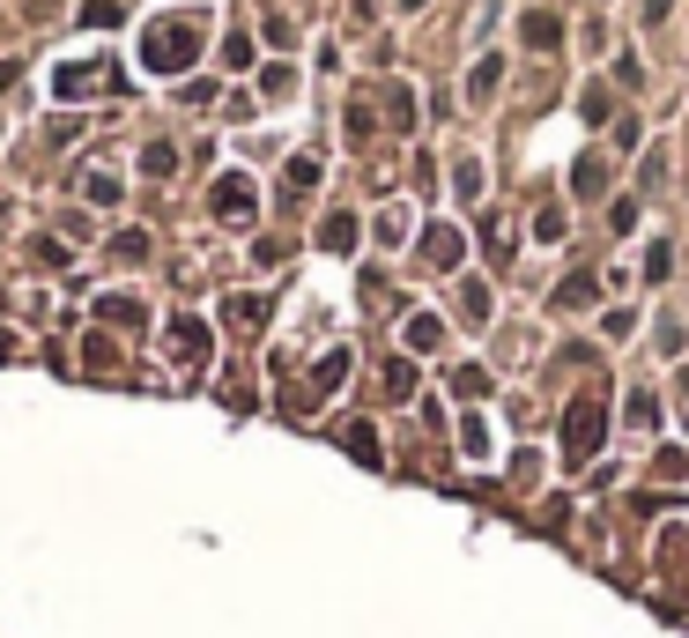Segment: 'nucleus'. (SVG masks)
I'll use <instances>...</instances> for the list:
<instances>
[{
    "mask_svg": "<svg viewBox=\"0 0 689 638\" xmlns=\"http://www.w3.org/2000/svg\"><path fill=\"white\" fill-rule=\"evenodd\" d=\"M601 186H609V164H601V157H578V164H571V193H578V201H593Z\"/></svg>",
    "mask_w": 689,
    "mask_h": 638,
    "instance_id": "nucleus-8",
    "label": "nucleus"
},
{
    "mask_svg": "<svg viewBox=\"0 0 689 638\" xmlns=\"http://www.w3.org/2000/svg\"><path fill=\"white\" fill-rule=\"evenodd\" d=\"M349 453H356L364 468H378V430H371V424H349Z\"/></svg>",
    "mask_w": 689,
    "mask_h": 638,
    "instance_id": "nucleus-14",
    "label": "nucleus"
},
{
    "mask_svg": "<svg viewBox=\"0 0 689 638\" xmlns=\"http://www.w3.org/2000/svg\"><path fill=\"white\" fill-rule=\"evenodd\" d=\"M408 238V209H386L378 215V246H401Z\"/></svg>",
    "mask_w": 689,
    "mask_h": 638,
    "instance_id": "nucleus-19",
    "label": "nucleus"
},
{
    "mask_svg": "<svg viewBox=\"0 0 689 638\" xmlns=\"http://www.w3.org/2000/svg\"><path fill=\"white\" fill-rule=\"evenodd\" d=\"M289 186H297V193H304V186H320V164H312V157H297V164H289Z\"/></svg>",
    "mask_w": 689,
    "mask_h": 638,
    "instance_id": "nucleus-27",
    "label": "nucleus"
},
{
    "mask_svg": "<svg viewBox=\"0 0 689 638\" xmlns=\"http://www.w3.org/2000/svg\"><path fill=\"white\" fill-rule=\"evenodd\" d=\"M171 356H178V364H201L208 356V327L201 320H171Z\"/></svg>",
    "mask_w": 689,
    "mask_h": 638,
    "instance_id": "nucleus-5",
    "label": "nucleus"
},
{
    "mask_svg": "<svg viewBox=\"0 0 689 638\" xmlns=\"http://www.w3.org/2000/svg\"><path fill=\"white\" fill-rule=\"evenodd\" d=\"M556 38H564V30H556V15H527V45H534V52H549Z\"/></svg>",
    "mask_w": 689,
    "mask_h": 638,
    "instance_id": "nucleus-15",
    "label": "nucleus"
},
{
    "mask_svg": "<svg viewBox=\"0 0 689 638\" xmlns=\"http://www.w3.org/2000/svg\"><path fill=\"white\" fill-rule=\"evenodd\" d=\"M483 386H489V372H475V364H460V372H452V393H467V401H475Z\"/></svg>",
    "mask_w": 689,
    "mask_h": 638,
    "instance_id": "nucleus-23",
    "label": "nucleus"
},
{
    "mask_svg": "<svg viewBox=\"0 0 689 638\" xmlns=\"http://www.w3.org/2000/svg\"><path fill=\"white\" fill-rule=\"evenodd\" d=\"M260 89H267V97H289V89H297V75H289V67H267V75H260Z\"/></svg>",
    "mask_w": 689,
    "mask_h": 638,
    "instance_id": "nucleus-26",
    "label": "nucleus"
},
{
    "mask_svg": "<svg viewBox=\"0 0 689 638\" xmlns=\"http://www.w3.org/2000/svg\"><path fill=\"white\" fill-rule=\"evenodd\" d=\"M341 379H349V349H326L320 364H312V386H320V393H334Z\"/></svg>",
    "mask_w": 689,
    "mask_h": 638,
    "instance_id": "nucleus-9",
    "label": "nucleus"
},
{
    "mask_svg": "<svg viewBox=\"0 0 689 638\" xmlns=\"http://www.w3.org/2000/svg\"><path fill=\"white\" fill-rule=\"evenodd\" d=\"M8 83H15V60H0V89H8Z\"/></svg>",
    "mask_w": 689,
    "mask_h": 638,
    "instance_id": "nucleus-29",
    "label": "nucleus"
},
{
    "mask_svg": "<svg viewBox=\"0 0 689 638\" xmlns=\"http://www.w3.org/2000/svg\"><path fill=\"white\" fill-rule=\"evenodd\" d=\"M141 171H149V178H171V171H178V149H171V141H149V149H141Z\"/></svg>",
    "mask_w": 689,
    "mask_h": 638,
    "instance_id": "nucleus-13",
    "label": "nucleus"
},
{
    "mask_svg": "<svg viewBox=\"0 0 689 638\" xmlns=\"http://www.w3.org/2000/svg\"><path fill=\"white\" fill-rule=\"evenodd\" d=\"M126 8L120 0H89V8H82V23H89V30H112V23H120Z\"/></svg>",
    "mask_w": 689,
    "mask_h": 638,
    "instance_id": "nucleus-17",
    "label": "nucleus"
},
{
    "mask_svg": "<svg viewBox=\"0 0 689 638\" xmlns=\"http://www.w3.org/2000/svg\"><path fill=\"white\" fill-rule=\"evenodd\" d=\"M460 312H467V327H483L489 320V283H460Z\"/></svg>",
    "mask_w": 689,
    "mask_h": 638,
    "instance_id": "nucleus-12",
    "label": "nucleus"
},
{
    "mask_svg": "<svg viewBox=\"0 0 689 638\" xmlns=\"http://www.w3.org/2000/svg\"><path fill=\"white\" fill-rule=\"evenodd\" d=\"M97 312H104V320H120V327H141V304H134V298H104Z\"/></svg>",
    "mask_w": 689,
    "mask_h": 638,
    "instance_id": "nucleus-20",
    "label": "nucleus"
},
{
    "mask_svg": "<svg viewBox=\"0 0 689 638\" xmlns=\"http://www.w3.org/2000/svg\"><path fill=\"white\" fill-rule=\"evenodd\" d=\"M104 83H112L104 67H82V60H75V67H60V83H52V89H60L67 104H75V97H89V89H104Z\"/></svg>",
    "mask_w": 689,
    "mask_h": 638,
    "instance_id": "nucleus-6",
    "label": "nucleus"
},
{
    "mask_svg": "<svg viewBox=\"0 0 689 638\" xmlns=\"http://www.w3.org/2000/svg\"><path fill=\"white\" fill-rule=\"evenodd\" d=\"M556 304H564V312H571V304H593V275H571L564 290H556Z\"/></svg>",
    "mask_w": 689,
    "mask_h": 638,
    "instance_id": "nucleus-22",
    "label": "nucleus"
},
{
    "mask_svg": "<svg viewBox=\"0 0 689 638\" xmlns=\"http://www.w3.org/2000/svg\"><path fill=\"white\" fill-rule=\"evenodd\" d=\"M386 112H393V127H401V134H408V127H415V97H408V89H401V83L386 89Z\"/></svg>",
    "mask_w": 689,
    "mask_h": 638,
    "instance_id": "nucleus-16",
    "label": "nucleus"
},
{
    "mask_svg": "<svg viewBox=\"0 0 689 638\" xmlns=\"http://www.w3.org/2000/svg\"><path fill=\"white\" fill-rule=\"evenodd\" d=\"M82 193H89L97 209H112V201H120V178H112V171H82Z\"/></svg>",
    "mask_w": 689,
    "mask_h": 638,
    "instance_id": "nucleus-11",
    "label": "nucleus"
},
{
    "mask_svg": "<svg viewBox=\"0 0 689 638\" xmlns=\"http://www.w3.org/2000/svg\"><path fill=\"white\" fill-rule=\"evenodd\" d=\"M320 246H326V253H356V215L334 209V215L320 223Z\"/></svg>",
    "mask_w": 689,
    "mask_h": 638,
    "instance_id": "nucleus-7",
    "label": "nucleus"
},
{
    "mask_svg": "<svg viewBox=\"0 0 689 638\" xmlns=\"http://www.w3.org/2000/svg\"><path fill=\"white\" fill-rule=\"evenodd\" d=\"M112 253H120V260H141V253H149V238H141V230H120V238H112Z\"/></svg>",
    "mask_w": 689,
    "mask_h": 638,
    "instance_id": "nucleus-24",
    "label": "nucleus"
},
{
    "mask_svg": "<svg viewBox=\"0 0 689 638\" xmlns=\"http://www.w3.org/2000/svg\"><path fill=\"white\" fill-rule=\"evenodd\" d=\"M386 393H393V401H408V393H415V364H401V356H393V364H386Z\"/></svg>",
    "mask_w": 689,
    "mask_h": 638,
    "instance_id": "nucleus-18",
    "label": "nucleus"
},
{
    "mask_svg": "<svg viewBox=\"0 0 689 638\" xmlns=\"http://www.w3.org/2000/svg\"><path fill=\"white\" fill-rule=\"evenodd\" d=\"M423 260H430V267H460V260H467L460 223H430V230H423Z\"/></svg>",
    "mask_w": 689,
    "mask_h": 638,
    "instance_id": "nucleus-4",
    "label": "nucleus"
},
{
    "mask_svg": "<svg viewBox=\"0 0 689 638\" xmlns=\"http://www.w3.org/2000/svg\"><path fill=\"white\" fill-rule=\"evenodd\" d=\"M660 424V401L652 393H630V430H652Z\"/></svg>",
    "mask_w": 689,
    "mask_h": 638,
    "instance_id": "nucleus-21",
    "label": "nucleus"
},
{
    "mask_svg": "<svg viewBox=\"0 0 689 638\" xmlns=\"http://www.w3.org/2000/svg\"><path fill=\"white\" fill-rule=\"evenodd\" d=\"M215 215H223V223H252V178L223 171V178H215Z\"/></svg>",
    "mask_w": 689,
    "mask_h": 638,
    "instance_id": "nucleus-3",
    "label": "nucleus"
},
{
    "mask_svg": "<svg viewBox=\"0 0 689 638\" xmlns=\"http://www.w3.org/2000/svg\"><path fill=\"white\" fill-rule=\"evenodd\" d=\"M438 341H446L438 312H415V320H408V349H438Z\"/></svg>",
    "mask_w": 689,
    "mask_h": 638,
    "instance_id": "nucleus-10",
    "label": "nucleus"
},
{
    "mask_svg": "<svg viewBox=\"0 0 689 638\" xmlns=\"http://www.w3.org/2000/svg\"><path fill=\"white\" fill-rule=\"evenodd\" d=\"M230 320H238V327H260V320H267V304H260V298H238V304H230Z\"/></svg>",
    "mask_w": 689,
    "mask_h": 638,
    "instance_id": "nucleus-25",
    "label": "nucleus"
},
{
    "mask_svg": "<svg viewBox=\"0 0 689 638\" xmlns=\"http://www.w3.org/2000/svg\"><path fill=\"white\" fill-rule=\"evenodd\" d=\"M601 401H593V393H586V401H571L564 409V461H593V453H601Z\"/></svg>",
    "mask_w": 689,
    "mask_h": 638,
    "instance_id": "nucleus-2",
    "label": "nucleus"
},
{
    "mask_svg": "<svg viewBox=\"0 0 689 638\" xmlns=\"http://www.w3.org/2000/svg\"><path fill=\"white\" fill-rule=\"evenodd\" d=\"M0 356H8V335H0Z\"/></svg>",
    "mask_w": 689,
    "mask_h": 638,
    "instance_id": "nucleus-30",
    "label": "nucleus"
},
{
    "mask_svg": "<svg viewBox=\"0 0 689 638\" xmlns=\"http://www.w3.org/2000/svg\"><path fill=\"white\" fill-rule=\"evenodd\" d=\"M193 60H201V23H193V15L149 23V38H141V67H149V75H186Z\"/></svg>",
    "mask_w": 689,
    "mask_h": 638,
    "instance_id": "nucleus-1",
    "label": "nucleus"
},
{
    "mask_svg": "<svg viewBox=\"0 0 689 638\" xmlns=\"http://www.w3.org/2000/svg\"><path fill=\"white\" fill-rule=\"evenodd\" d=\"M460 446H467V453H489V430L467 416V424H460Z\"/></svg>",
    "mask_w": 689,
    "mask_h": 638,
    "instance_id": "nucleus-28",
    "label": "nucleus"
}]
</instances>
